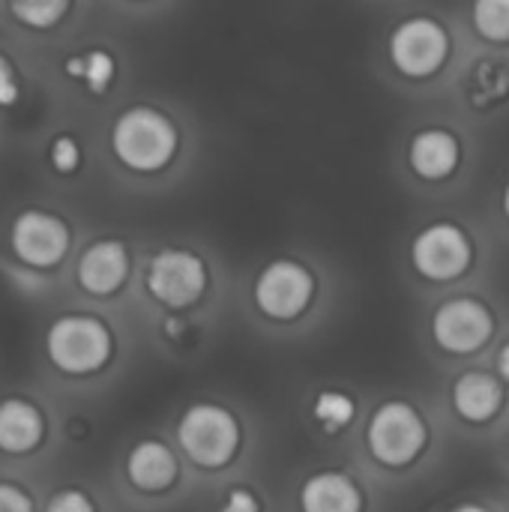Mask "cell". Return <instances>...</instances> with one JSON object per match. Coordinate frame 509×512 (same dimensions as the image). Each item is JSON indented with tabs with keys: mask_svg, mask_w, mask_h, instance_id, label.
<instances>
[{
	"mask_svg": "<svg viewBox=\"0 0 509 512\" xmlns=\"http://www.w3.org/2000/svg\"><path fill=\"white\" fill-rule=\"evenodd\" d=\"M114 153L135 171H156L162 168L174 147H177V132L174 126L150 108H132L120 114L114 123Z\"/></svg>",
	"mask_w": 509,
	"mask_h": 512,
	"instance_id": "1",
	"label": "cell"
},
{
	"mask_svg": "<svg viewBox=\"0 0 509 512\" xmlns=\"http://www.w3.org/2000/svg\"><path fill=\"white\" fill-rule=\"evenodd\" d=\"M177 438L192 462L204 468H222L231 462L240 444V429L228 411L216 405H195L183 414Z\"/></svg>",
	"mask_w": 509,
	"mask_h": 512,
	"instance_id": "2",
	"label": "cell"
},
{
	"mask_svg": "<svg viewBox=\"0 0 509 512\" xmlns=\"http://www.w3.org/2000/svg\"><path fill=\"white\" fill-rule=\"evenodd\" d=\"M48 354H51L57 369L72 372V375H84V372L99 369L108 360L111 339L99 321L69 315V318H60L57 324H51Z\"/></svg>",
	"mask_w": 509,
	"mask_h": 512,
	"instance_id": "3",
	"label": "cell"
},
{
	"mask_svg": "<svg viewBox=\"0 0 509 512\" xmlns=\"http://www.w3.org/2000/svg\"><path fill=\"white\" fill-rule=\"evenodd\" d=\"M426 444V423L405 402H387L369 423V450L378 462L399 468L417 459Z\"/></svg>",
	"mask_w": 509,
	"mask_h": 512,
	"instance_id": "4",
	"label": "cell"
},
{
	"mask_svg": "<svg viewBox=\"0 0 509 512\" xmlns=\"http://www.w3.org/2000/svg\"><path fill=\"white\" fill-rule=\"evenodd\" d=\"M450 51L447 30L432 18H408L390 36V57L393 63L414 78L432 75Z\"/></svg>",
	"mask_w": 509,
	"mask_h": 512,
	"instance_id": "5",
	"label": "cell"
},
{
	"mask_svg": "<svg viewBox=\"0 0 509 512\" xmlns=\"http://www.w3.org/2000/svg\"><path fill=\"white\" fill-rule=\"evenodd\" d=\"M411 258H414L417 273H423L426 279H435V282H447L468 270L471 243L459 225L435 222L417 234V240L411 246Z\"/></svg>",
	"mask_w": 509,
	"mask_h": 512,
	"instance_id": "6",
	"label": "cell"
},
{
	"mask_svg": "<svg viewBox=\"0 0 509 512\" xmlns=\"http://www.w3.org/2000/svg\"><path fill=\"white\" fill-rule=\"evenodd\" d=\"M432 333L435 342L444 351L453 354H471L477 348H483L492 336V312L471 297H459V300H447L438 306L435 318H432Z\"/></svg>",
	"mask_w": 509,
	"mask_h": 512,
	"instance_id": "7",
	"label": "cell"
},
{
	"mask_svg": "<svg viewBox=\"0 0 509 512\" xmlns=\"http://www.w3.org/2000/svg\"><path fill=\"white\" fill-rule=\"evenodd\" d=\"M204 264L201 258L189 255V252H159L150 261V273H147V288L150 294L165 303V306H189L201 297L204 291Z\"/></svg>",
	"mask_w": 509,
	"mask_h": 512,
	"instance_id": "8",
	"label": "cell"
},
{
	"mask_svg": "<svg viewBox=\"0 0 509 512\" xmlns=\"http://www.w3.org/2000/svg\"><path fill=\"white\" fill-rule=\"evenodd\" d=\"M312 288L315 285L309 270L294 261H276L261 273L255 285V300L273 318H294L312 300Z\"/></svg>",
	"mask_w": 509,
	"mask_h": 512,
	"instance_id": "9",
	"label": "cell"
},
{
	"mask_svg": "<svg viewBox=\"0 0 509 512\" xmlns=\"http://www.w3.org/2000/svg\"><path fill=\"white\" fill-rule=\"evenodd\" d=\"M69 246V231L57 216L27 210L12 225V249L30 267H51L63 258Z\"/></svg>",
	"mask_w": 509,
	"mask_h": 512,
	"instance_id": "10",
	"label": "cell"
},
{
	"mask_svg": "<svg viewBox=\"0 0 509 512\" xmlns=\"http://www.w3.org/2000/svg\"><path fill=\"white\" fill-rule=\"evenodd\" d=\"M126 270H129L126 249L120 243H114V240H99V243H93L81 255V261H78V282L90 294H111L126 279Z\"/></svg>",
	"mask_w": 509,
	"mask_h": 512,
	"instance_id": "11",
	"label": "cell"
},
{
	"mask_svg": "<svg viewBox=\"0 0 509 512\" xmlns=\"http://www.w3.org/2000/svg\"><path fill=\"white\" fill-rule=\"evenodd\" d=\"M411 168L426 180H441L459 165V141L444 129L417 132L411 141Z\"/></svg>",
	"mask_w": 509,
	"mask_h": 512,
	"instance_id": "12",
	"label": "cell"
},
{
	"mask_svg": "<svg viewBox=\"0 0 509 512\" xmlns=\"http://www.w3.org/2000/svg\"><path fill=\"white\" fill-rule=\"evenodd\" d=\"M504 402L501 384L486 372H465L453 387V408L468 423H486Z\"/></svg>",
	"mask_w": 509,
	"mask_h": 512,
	"instance_id": "13",
	"label": "cell"
},
{
	"mask_svg": "<svg viewBox=\"0 0 509 512\" xmlns=\"http://www.w3.org/2000/svg\"><path fill=\"white\" fill-rule=\"evenodd\" d=\"M303 512H360L363 498L345 474H315L300 492Z\"/></svg>",
	"mask_w": 509,
	"mask_h": 512,
	"instance_id": "14",
	"label": "cell"
},
{
	"mask_svg": "<svg viewBox=\"0 0 509 512\" xmlns=\"http://www.w3.org/2000/svg\"><path fill=\"white\" fill-rule=\"evenodd\" d=\"M42 438V417L30 402L6 399L0 402V450L27 453Z\"/></svg>",
	"mask_w": 509,
	"mask_h": 512,
	"instance_id": "15",
	"label": "cell"
},
{
	"mask_svg": "<svg viewBox=\"0 0 509 512\" xmlns=\"http://www.w3.org/2000/svg\"><path fill=\"white\" fill-rule=\"evenodd\" d=\"M126 471H129V480L138 489H144V492H162V489H168L174 483L177 462H174V456L162 444L144 441V444H138L132 450Z\"/></svg>",
	"mask_w": 509,
	"mask_h": 512,
	"instance_id": "16",
	"label": "cell"
},
{
	"mask_svg": "<svg viewBox=\"0 0 509 512\" xmlns=\"http://www.w3.org/2000/svg\"><path fill=\"white\" fill-rule=\"evenodd\" d=\"M474 27L486 39H509V0H480L474 3Z\"/></svg>",
	"mask_w": 509,
	"mask_h": 512,
	"instance_id": "17",
	"label": "cell"
},
{
	"mask_svg": "<svg viewBox=\"0 0 509 512\" xmlns=\"http://www.w3.org/2000/svg\"><path fill=\"white\" fill-rule=\"evenodd\" d=\"M66 69H69V75L87 78L90 90H105V84H108L111 75H114V60H111L105 51H90L87 57L69 60Z\"/></svg>",
	"mask_w": 509,
	"mask_h": 512,
	"instance_id": "18",
	"label": "cell"
},
{
	"mask_svg": "<svg viewBox=\"0 0 509 512\" xmlns=\"http://www.w3.org/2000/svg\"><path fill=\"white\" fill-rule=\"evenodd\" d=\"M354 417V402L342 393H321L315 402V420L327 429L336 432L342 426H348Z\"/></svg>",
	"mask_w": 509,
	"mask_h": 512,
	"instance_id": "19",
	"label": "cell"
},
{
	"mask_svg": "<svg viewBox=\"0 0 509 512\" xmlns=\"http://www.w3.org/2000/svg\"><path fill=\"white\" fill-rule=\"evenodd\" d=\"M12 12L33 27H48L66 12V3H60V0H54V3H15Z\"/></svg>",
	"mask_w": 509,
	"mask_h": 512,
	"instance_id": "20",
	"label": "cell"
},
{
	"mask_svg": "<svg viewBox=\"0 0 509 512\" xmlns=\"http://www.w3.org/2000/svg\"><path fill=\"white\" fill-rule=\"evenodd\" d=\"M48 512H96L81 492H60L51 498Z\"/></svg>",
	"mask_w": 509,
	"mask_h": 512,
	"instance_id": "21",
	"label": "cell"
},
{
	"mask_svg": "<svg viewBox=\"0 0 509 512\" xmlns=\"http://www.w3.org/2000/svg\"><path fill=\"white\" fill-rule=\"evenodd\" d=\"M51 159L60 171H72L78 165V147L72 138H57L54 147H51Z\"/></svg>",
	"mask_w": 509,
	"mask_h": 512,
	"instance_id": "22",
	"label": "cell"
},
{
	"mask_svg": "<svg viewBox=\"0 0 509 512\" xmlns=\"http://www.w3.org/2000/svg\"><path fill=\"white\" fill-rule=\"evenodd\" d=\"M0 512H30V498L15 486H0Z\"/></svg>",
	"mask_w": 509,
	"mask_h": 512,
	"instance_id": "23",
	"label": "cell"
},
{
	"mask_svg": "<svg viewBox=\"0 0 509 512\" xmlns=\"http://www.w3.org/2000/svg\"><path fill=\"white\" fill-rule=\"evenodd\" d=\"M18 96V81H15V72L9 66V60L0 57V105H12Z\"/></svg>",
	"mask_w": 509,
	"mask_h": 512,
	"instance_id": "24",
	"label": "cell"
},
{
	"mask_svg": "<svg viewBox=\"0 0 509 512\" xmlns=\"http://www.w3.org/2000/svg\"><path fill=\"white\" fill-rule=\"evenodd\" d=\"M222 512H258V501H255L249 492H243V489H234V492L228 495V501H225Z\"/></svg>",
	"mask_w": 509,
	"mask_h": 512,
	"instance_id": "25",
	"label": "cell"
},
{
	"mask_svg": "<svg viewBox=\"0 0 509 512\" xmlns=\"http://www.w3.org/2000/svg\"><path fill=\"white\" fill-rule=\"evenodd\" d=\"M498 372H501L504 381H509V342L498 351Z\"/></svg>",
	"mask_w": 509,
	"mask_h": 512,
	"instance_id": "26",
	"label": "cell"
},
{
	"mask_svg": "<svg viewBox=\"0 0 509 512\" xmlns=\"http://www.w3.org/2000/svg\"><path fill=\"white\" fill-rule=\"evenodd\" d=\"M450 512H489L486 507H477V504H465V507H456V510Z\"/></svg>",
	"mask_w": 509,
	"mask_h": 512,
	"instance_id": "27",
	"label": "cell"
},
{
	"mask_svg": "<svg viewBox=\"0 0 509 512\" xmlns=\"http://www.w3.org/2000/svg\"><path fill=\"white\" fill-rule=\"evenodd\" d=\"M504 213H507V219H509V186L504 189Z\"/></svg>",
	"mask_w": 509,
	"mask_h": 512,
	"instance_id": "28",
	"label": "cell"
}]
</instances>
